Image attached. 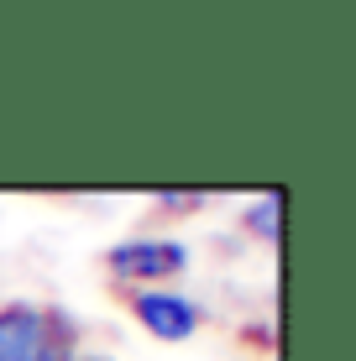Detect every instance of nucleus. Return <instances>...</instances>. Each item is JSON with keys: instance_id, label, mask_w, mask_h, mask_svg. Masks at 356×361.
<instances>
[{"instance_id": "nucleus-3", "label": "nucleus", "mask_w": 356, "mask_h": 361, "mask_svg": "<svg viewBox=\"0 0 356 361\" xmlns=\"http://www.w3.org/2000/svg\"><path fill=\"white\" fill-rule=\"evenodd\" d=\"M53 351L47 314L37 304H11L0 309V361H42Z\"/></svg>"}, {"instance_id": "nucleus-1", "label": "nucleus", "mask_w": 356, "mask_h": 361, "mask_svg": "<svg viewBox=\"0 0 356 361\" xmlns=\"http://www.w3.org/2000/svg\"><path fill=\"white\" fill-rule=\"evenodd\" d=\"M189 267V246L183 241H121L110 246V272L152 288L157 278H178Z\"/></svg>"}, {"instance_id": "nucleus-4", "label": "nucleus", "mask_w": 356, "mask_h": 361, "mask_svg": "<svg viewBox=\"0 0 356 361\" xmlns=\"http://www.w3.org/2000/svg\"><path fill=\"white\" fill-rule=\"evenodd\" d=\"M278 209H283V199H257V204H252V231H262V235H273V241H278Z\"/></svg>"}, {"instance_id": "nucleus-5", "label": "nucleus", "mask_w": 356, "mask_h": 361, "mask_svg": "<svg viewBox=\"0 0 356 361\" xmlns=\"http://www.w3.org/2000/svg\"><path fill=\"white\" fill-rule=\"evenodd\" d=\"M42 361H84V356H73V351H68V345H53V351H47Z\"/></svg>"}, {"instance_id": "nucleus-2", "label": "nucleus", "mask_w": 356, "mask_h": 361, "mask_svg": "<svg viewBox=\"0 0 356 361\" xmlns=\"http://www.w3.org/2000/svg\"><path fill=\"white\" fill-rule=\"evenodd\" d=\"M131 314H137L157 341H189V335L200 330V309H194V298L173 293V288H137V293H131Z\"/></svg>"}]
</instances>
